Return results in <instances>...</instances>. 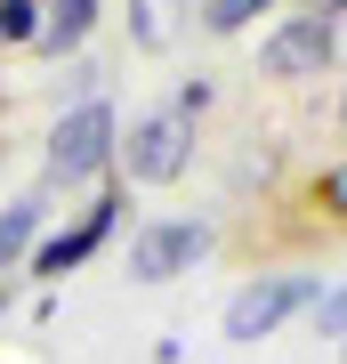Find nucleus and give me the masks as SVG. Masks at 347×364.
I'll return each instance as SVG.
<instances>
[{
	"label": "nucleus",
	"instance_id": "nucleus-1",
	"mask_svg": "<svg viewBox=\"0 0 347 364\" xmlns=\"http://www.w3.org/2000/svg\"><path fill=\"white\" fill-rule=\"evenodd\" d=\"M114 154H121V114L114 97H81L65 105V114L49 122V154H40V170H49V186H105L114 178Z\"/></svg>",
	"mask_w": 347,
	"mask_h": 364
},
{
	"label": "nucleus",
	"instance_id": "nucleus-2",
	"mask_svg": "<svg viewBox=\"0 0 347 364\" xmlns=\"http://www.w3.org/2000/svg\"><path fill=\"white\" fill-rule=\"evenodd\" d=\"M315 299H323V275H307V267H275V275H250V284L226 299L219 332L234 340V348H258V340H275V332L291 324V316H307Z\"/></svg>",
	"mask_w": 347,
	"mask_h": 364
},
{
	"label": "nucleus",
	"instance_id": "nucleus-3",
	"mask_svg": "<svg viewBox=\"0 0 347 364\" xmlns=\"http://www.w3.org/2000/svg\"><path fill=\"white\" fill-rule=\"evenodd\" d=\"M114 170L129 186H178L186 170H194V122L178 114V105H154V114H138L121 130V154Z\"/></svg>",
	"mask_w": 347,
	"mask_h": 364
},
{
	"label": "nucleus",
	"instance_id": "nucleus-4",
	"mask_svg": "<svg viewBox=\"0 0 347 364\" xmlns=\"http://www.w3.org/2000/svg\"><path fill=\"white\" fill-rule=\"evenodd\" d=\"M114 227H121V186H97V195L81 203V210H73V219H65V227H49V235H40V243H33L25 275H33V284H65V275H73V267H89L97 251L114 243Z\"/></svg>",
	"mask_w": 347,
	"mask_h": 364
},
{
	"label": "nucleus",
	"instance_id": "nucleus-5",
	"mask_svg": "<svg viewBox=\"0 0 347 364\" xmlns=\"http://www.w3.org/2000/svg\"><path fill=\"white\" fill-rule=\"evenodd\" d=\"M210 243H219L210 219H145L129 235V284H178L210 259Z\"/></svg>",
	"mask_w": 347,
	"mask_h": 364
},
{
	"label": "nucleus",
	"instance_id": "nucleus-6",
	"mask_svg": "<svg viewBox=\"0 0 347 364\" xmlns=\"http://www.w3.org/2000/svg\"><path fill=\"white\" fill-rule=\"evenodd\" d=\"M339 57V25H323V16H275L267 41H258V65H267V81H283V90H299V81H323Z\"/></svg>",
	"mask_w": 347,
	"mask_h": 364
},
{
	"label": "nucleus",
	"instance_id": "nucleus-7",
	"mask_svg": "<svg viewBox=\"0 0 347 364\" xmlns=\"http://www.w3.org/2000/svg\"><path fill=\"white\" fill-rule=\"evenodd\" d=\"M97 25H105V0H49V9H40V41H33V49H40V57H81Z\"/></svg>",
	"mask_w": 347,
	"mask_h": 364
},
{
	"label": "nucleus",
	"instance_id": "nucleus-8",
	"mask_svg": "<svg viewBox=\"0 0 347 364\" xmlns=\"http://www.w3.org/2000/svg\"><path fill=\"white\" fill-rule=\"evenodd\" d=\"M40 235H49V203H40V195L0 203V275H25V259H33Z\"/></svg>",
	"mask_w": 347,
	"mask_h": 364
},
{
	"label": "nucleus",
	"instance_id": "nucleus-9",
	"mask_svg": "<svg viewBox=\"0 0 347 364\" xmlns=\"http://www.w3.org/2000/svg\"><path fill=\"white\" fill-rule=\"evenodd\" d=\"M186 16H194V0H129V49L162 57L170 41L186 33Z\"/></svg>",
	"mask_w": 347,
	"mask_h": 364
},
{
	"label": "nucleus",
	"instance_id": "nucleus-10",
	"mask_svg": "<svg viewBox=\"0 0 347 364\" xmlns=\"http://www.w3.org/2000/svg\"><path fill=\"white\" fill-rule=\"evenodd\" d=\"M267 9H275V0H202V33L234 41V33H250V25H258Z\"/></svg>",
	"mask_w": 347,
	"mask_h": 364
},
{
	"label": "nucleus",
	"instance_id": "nucleus-11",
	"mask_svg": "<svg viewBox=\"0 0 347 364\" xmlns=\"http://www.w3.org/2000/svg\"><path fill=\"white\" fill-rule=\"evenodd\" d=\"M307 203H315L331 227H347V154H339V162H323L315 178H307Z\"/></svg>",
	"mask_w": 347,
	"mask_h": 364
},
{
	"label": "nucleus",
	"instance_id": "nucleus-12",
	"mask_svg": "<svg viewBox=\"0 0 347 364\" xmlns=\"http://www.w3.org/2000/svg\"><path fill=\"white\" fill-rule=\"evenodd\" d=\"M40 9L49 0H0V49H33L40 41Z\"/></svg>",
	"mask_w": 347,
	"mask_h": 364
},
{
	"label": "nucleus",
	"instance_id": "nucleus-13",
	"mask_svg": "<svg viewBox=\"0 0 347 364\" xmlns=\"http://www.w3.org/2000/svg\"><path fill=\"white\" fill-rule=\"evenodd\" d=\"M307 324H315V340H347V284H331V291L315 299Z\"/></svg>",
	"mask_w": 347,
	"mask_h": 364
},
{
	"label": "nucleus",
	"instance_id": "nucleus-14",
	"mask_svg": "<svg viewBox=\"0 0 347 364\" xmlns=\"http://www.w3.org/2000/svg\"><path fill=\"white\" fill-rule=\"evenodd\" d=\"M210 97H219V90H210V73H194V81H178V97H170V105H178L186 122H202V114H210Z\"/></svg>",
	"mask_w": 347,
	"mask_h": 364
},
{
	"label": "nucleus",
	"instance_id": "nucleus-15",
	"mask_svg": "<svg viewBox=\"0 0 347 364\" xmlns=\"http://www.w3.org/2000/svg\"><path fill=\"white\" fill-rule=\"evenodd\" d=\"M299 9H307V16H323V25H339V16H347V0H299Z\"/></svg>",
	"mask_w": 347,
	"mask_h": 364
},
{
	"label": "nucleus",
	"instance_id": "nucleus-16",
	"mask_svg": "<svg viewBox=\"0 0 347 364\" xmlns=\"http://www.w3.org/2000/svg\"><path fill=\"white\" fill-rule=\"evenodd\" d=\"M339 130H347V90H339Z\"/></svg>",
	"mask_w": 347,
	"mask_h": 364
},
{
	"label": "nucleus",
	"instance_id": "nucleus-17",
	"mask_svg": "<svg viewBox=\"0 0 347 364\" xmlns=\"http://www.w3.org/2000/svg\"><path fill=\"white\" fill-rule=\"evenodd\" d=\"M339 356H347V340H339Z\"/></svg>",
	"mask_w": 347,
	"mask_h": 364
}]
</instances>
